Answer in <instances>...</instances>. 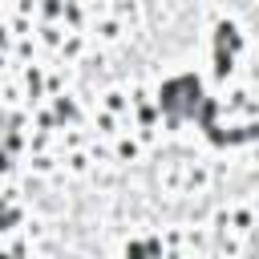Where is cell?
Returning a JSON list of instances; mask_svg holds the SVG:
<instances>
[{
	"instance_id": "cell-1",
	"label": "cell",
	"mask_w": 259,
	"mask_h": 259,
	"mask_svg": "<svg viewBox=\"0 0 259 259\" xmlns=\"http://www.w3.org/2000/svg\"><path fill=\"white\" fill-rule=\"evenodd\" d=\"M0 259H4V255H0Z\"/></svg>"
}]
</instances>
